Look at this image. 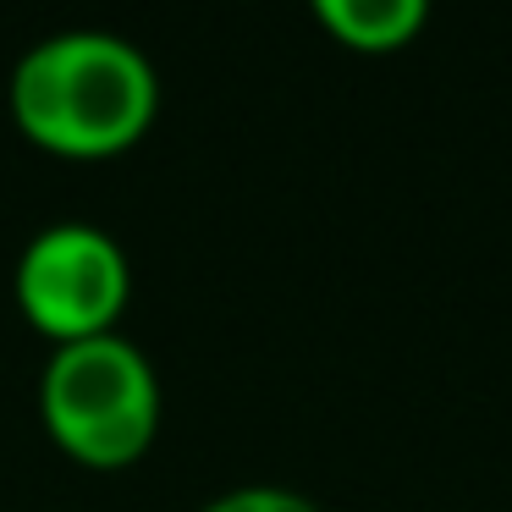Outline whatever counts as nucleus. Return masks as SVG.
<instances>
[{
	"label": "nucleus",
	"instance_id": "nucleus-5",
	"mask_svg": "<svg viewBox=\"0 0 512 512\" xmlns=\"http://www.w3.org/2000/svg\"><path fill=\"white\" fill-rule=\"evenodd\" d=\"M199 512H320V507L287 485H237V490H221L215 501H204Z\"/></svg>",
	"mask_w": 512,
	"mask_h": 512
},
{
	"label": "nucleus",
	"instance_id": "nucleus-2",
	"mask_svg": "<svg viewBox=\"0 0 512 512\" xmlns=\"http://www.w3.org/2000/svg\"><path fill=\"white\" fill-rule=\"evenodd\" d=\"M45 430L89 468H122L149 452L160 430V380L144 347L127 336L61 342L39 375Z\"/></svg>",
	"mask_w": 512,
	"mask_h": 512
},
{
	"label": "nucleus",
	"instance_id": "nucleus-1",
	"mask_svg": "<svg viewBox=\"0 0 512 512\" xmlns=\"http://www.w3.org/2000/svg\"><path fill=\"white\" fill-rule=\"evenodd\" d=\"M160 83L149 56L122 34L72 28L23 50L12 72V116L39 149L72 160L122 155L149 133Z\"/></svg>",
	"mask_w": 512,
	"mask_h": 512
},
{
	"label": "nucleus",
	"instance_id": "nucleus-3",
	"mask_svg": "<svg viewBox=\"0 0 512 512\" xmlns=\"http://www.w3.org/2000/svg\"><path fill=\"white\" fill-rule=\"evenodd\" d=\"M127 298H133V265L105 226L56 221L28 237L17 259V303L28 325L56 347L116 331Z\"/></svg>",
	"mask_w": 512,
	"mask_h": 512
},
{
	"label": "nucleus",
	"instance_id": "nucleus-4",
	"mask_svg": "<svg viewBox=\"0 0 512 512\" xmlns=\"http://www.w3.org/2000/svg\"><path fill=\"white\" fill-rule=\"evenodd\" d=\"M314 17H320L342 45L386 56V50L408 45L430 12H424V0H320Z\"/></svg>",
	"mask_w": 512,
	"mask_h": 512
}]
</instances>
